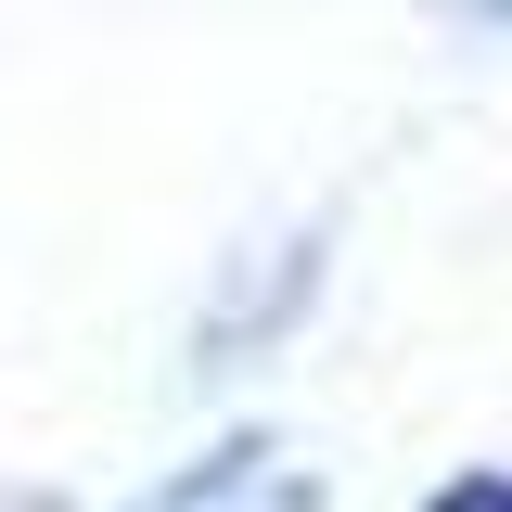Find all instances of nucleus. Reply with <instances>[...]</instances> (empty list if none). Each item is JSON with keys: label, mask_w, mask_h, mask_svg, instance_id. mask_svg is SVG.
<instances>
[{"label": "nucleus", "mask_w": 512, "mask_h": 512, "mask_svg": "<svg viewBox=\"0 0 512 512\" xmlns=\"http://www.w3.org/2000/svg\"><path fill=\"white\" fill-rule=\"evenodd\" d=\"M320 282H333V218H295L282 244H244L218 282H205V308H192V384L256 372V359L320 308Z\"/></svg>", "instance_id": "obj_1"}, {"label": "nucleus", "mask_w": 512, "mask_h": 512, "mask_svg": "<svg viewBox=\"0 0 512 512\" xmlns=\"http://www.w3.org/2000/svg\"><path fill=\"white\" fill-rule=\"evenodd\" d=\"M128 512H320V474L282 436H218V448H192L180 474H154Z\"/></svg>", "instance_id": "obj_2"}, {"label": "nucleus", "mask_w": 512, "mask_h": 512, "mask_svg": "<svg viewBox=\"0 0 512 512\" xmlns=\"http://www.w3.org/2000/svg\"><path fill=\"white\" fill-rule=\"evenodd\" d=\"M423 512H512V461H474V474H448Z\"/></svg>", "instance_id": "obj_3"}, {"label": "nucleus", "mask_w": 512, "mask_h": 512, "mask_svg": "<svg viewBox=\"0 0 512 512\" xmlns=\"http://www.w3.org/2000/svg\"><path fill=\"white\" fill-rule=\"evenodd\" d=\"M448 26H474V39H512V0H436Z\"/></svg>", "instance_id": "obj_4"}]
</instances>
